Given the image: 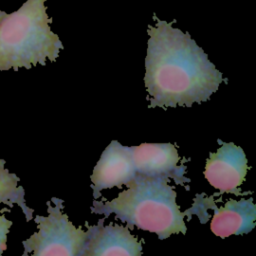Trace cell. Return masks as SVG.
Returning a JSON list of instances; mask_svg holds the SVG:
<instances>
[{"label": "cell", "instance_id": "obj_10", "mask_svg": "<svg viewBox=\"0 0 256 256\" xmlns=\"http://www.w3.org/2000/svg\"><path fill=\"white\" fill-rule=\"evenodd\" d=\"M6 161L0 159V204L9 208L17 205L23 212L27 222L34 216V210L30 208L25 201V190L19 185V177L5 168Z\"/></svg>", "mask_w": 256, "mask_h": 256}, {"label": "cell", "instance_id": "obj_11", "mask_svg": "<svg viewBox=\"0 0 256 256\" xmlns=\"http://www.w3.org/2000/svg\"><path fill=\"white\" fill-rule=\"evenodd\" d=\"M13 222L5 217L3 210L0 211V256L7 249V235L12 227Z\"/></svg>", "mask_w": 256, "mask_h": 256}, {"label": "cell", "instance_id": "obj_7", "mask_svg": "<svg viewBox=\"0 0 256 256\" xmlns=\"http://www.w3.org/2000/svg\"><path fill=\"white\" fill-rule=\"evenodd\" d=\"M135 175L131 147L123 146L117 140L111 141L102 152L91 175L94 199L99 198L104 189L126 185Z\"/></svg>", "mask_w": 256, "mask_h": 256}, {"label": "cell", "instance_id": "obj_8", "mask_svg": "<svg viewBox=\"0 0 256 256\" xmlns=\"http://www.w3.org/2000/svg\"><path fill=\"white\" fill-rule=\"evenodd\" d=\"M105 218L96 225H88V236L81 256H140L142 244L130 233L129 228L118 224L103 225Z\"/></svg>", "mask_w": 256, "mask_h": 256}, {"label": "cell", "instance_id": "obj_12", "mask_svg": "<svg viewBox=\"0 0 256 256\" xmlns=\"http://www.w3.org/2000/svg\"><path fill=\"white\" fill-rule=\"evenodd\" d=\"M6 14V12L5 11H2V10H0V19L4 16Z\"/></svg>", "mask_w": 256, "mask_h": 256}, {"label": "cell", "instance_id": "obj_5", "mask_svg": "<svg viewBox=\"0 0 256 256\" xmlns=\"http://www.w3.org/2000/svg\"><path fill=\"white\" fill-rule=\"evenodd\" d=\"M218 141L222 145L216 152H211L206 161L203 173L206 180L220 193L247 195L250 192L242 193L240 189L249 169L243 149L232 142Z\"/></svg>", "mask_w": 256, "mask_h": 256}, {"label": "cell", "instance_id": "obj_3", "mask_svg": "<svg viewBox=\"0 0 256 256\" xmlns=\"http://www.w3.org/2000/svg\"><path fill=\"white\" fill-rule=\"evenodd\" d=\"M46 0H27L0 19V72L55 61L63 44L51 28Z\"/></svg>", "mask_w": 256, "mask_h": 256}, {"label": "cell", "instance_id": "obj_9", "mask_svg": "<svg viewBox=\"0 0 256 256\" xmlns=\"http://www.w3.org/2000/svg\"><path fill=\"white\" fill-rule=\"evenodd\" d=\"M210 209L215 211L210 229L216 236L226 238L231 235L249 233L255 227L256 206L253 199H229L223 207H216L213 200Z\"/></svg>", "mask_w": 256, "mask_h": 256}, {"label": "cell", "instance_id": "obj_6", "mask_svg": "<svg viewBox=\"0 0 256 256\" xmlns=\"http://www.w3.org/2000/svg\"><path fill=\"white\" fill-rule=\"evenodd\" d=\"M136 174L149 177L172 178L176 184L190 182L184 176L186 166L178 165L180 157L171 143H142L131 146Z\"/></svg>", "mask_w": 256, "mask_h": 256}, {"label": "cell", "instance_id": "obj_1", "mask_svg": "<svg viewBox=\"0 0 256 256\" xmlns=\"http://www.w3.org/2000/svg\"><path fill=\"white\" fill-rule=\"evenodd\" d=\"M148 26L144 83L150 108L190 107L211 97L223 76L188 32L153 15Z\"/></svg>", "mask_w": 256, "mask_h": 256}, {"label": "cell", "instance_id": "obj_2", "mask_svg": "<svg viewBox=\"0 0 256 256\" xmlns=\"http://www.w3.org/2000/svg\"><path fill=\"white\" fill-rule=\"evenodd\" d=\"M127 189L110 201H93L91 213L111 214L129 229L137 227L157 234L160 240L172 234H185V213L176 203L177 193L169 185L168 178L136 174L127 184Z\"/></svg>", "mask_w": 256, "mask_h": 256}, {"label": "cell", "instance_id": "obj_4", "mask_svg": "<svg viewBox=\"0 0 256 256\" xmlns=\"http://www.w3.org/2000/svg\"><path fill=\"white\" fill-rule=\"evenodd\" d=\"M47 216L36 215L37 232L22 242V256H81L88 231L75 227L62 212L63 200L47 201Z\"/></svg>", "mask_w": 256, "mask_h": 256}]
</instances>
